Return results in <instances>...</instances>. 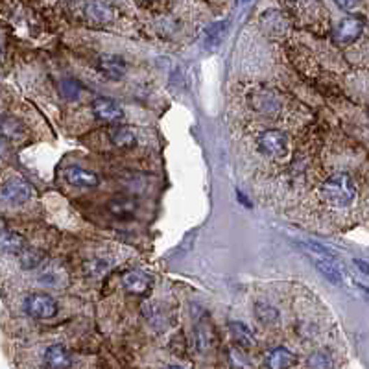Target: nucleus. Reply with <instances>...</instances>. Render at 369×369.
Masks as SVG:
<instances>
[{"mask_svg":"<svg viewBox=\"0 0 369 369\" xmlns=\"http://www.w3.org/2000/svg\"><path fill=\"white\" fill-rule=\"evenodd\" d=\"M21 133H22V126L19 120L10 117L0 118V135H2V137L17 138Z\"/></svg>","mask_w":369,"mask_h":369,"instance_id":"f3484780","label":"nucleus"},{"mask_svg":"<svg viewBox=\"0 0 369 369\" xmlns=\"http://www.w3.org/2000/svg\"><path fill=\"white\" fill-rule=\"evenodd\" d=\"M80 91H82V87H80V83H76L74 80H67V82L62 83V92L65 98H71V100L72 98H78Z\"/></svg>","mask_w":369,"mask_h":369,"instance_id":"4be33fe9","label":"nucleus"},{"mask_svg":"<svg viewBox=\"0 0 369 369\" xmlns=\"http://www.w3.org/2000/svg\"><path fill=\"white\" fill-rule=\"evenodd\" d=\"M152 282H154L152 275H148L146 272H140V270L128 272L122 277L124 290L129 294H137V296L148 294L150 288H152Z\"/></svg>","mask_w":369,"mask_h":369,"instance_id":"423d86ee","label":"nucleus"},{"mask_svg":"<svg viewBox=\"0 0 369 369\" xmlns=\"http://www.w3.org/2000/svg\"><path fill=\"white\" fill-rule=\"evenodd\" d=\"M98 68L103 76L109 80H120L126 74V62L120 56H113V54H106L100 57Z\"/></svg>","mask_w":369,"mask_h":369,"instance_id":"9b49d317","label":"nucleus"},{"mask_svg":"<svg viewBox=\"0 0 369 369\" xmlns=\"http://www.w3.org/2000/svg\"><path fill=\"white\" fill-rule=\"evenodd\" d=\"M109 138L118 148H131L137 143V131L129 126H115L109 129Z\"/></svg>","mask_w":369,"mask_h":369,"instance_id":"4468645a","label":"nucleus"},{"mask_svg":"<svg viewBox=\"0 0 369 369\" xmlns=\"http://www.w3.org/2000/svg\"><path fill=\"white\" fill-rule=\"evenodd\" d=\"M229 328L233 338H235V342L240 345V347H253V345H255V336H253L249 327H246L244 323L231 321Z\"/></svg>","mask_w":369,"mask_h":369,"instance_id":"dca6fc26","label":"nucleus"},{"mask_svg":"<svg viewBox=\"0 0 369 369\" xmlns=\"http://www.w3.org/2000/svg\"><path fill=\"white\" fill-rule=\"evenodd\" d=\"M28 316L36 319H50L57 314V303L48 294H31L24 301Z\"/></svg>","mask_w":369,"mask_h":369,"instance_id":"f03ea898","label":"nucleus"},{"mask_svg":"<svg viewBox=\"0 0 369 369\" xmlns=\"http://www.w3.org/2000/svg\"><path fill=\"white\" fill-rule=\"evenodd\" d=\"M45 366L48 369H68L72 366L71 354L63 345H50L45 351Z\"/></svg>","mask_w":369,"mask_h":369,"instance_id":"f8f14e48","label":"nucleus"},{"mask_svg":"<svg viewBox=\"0 0 369 369\" xmlns=\"http://www.w3.org/2000/svg\"><path fill=\"white\" fill-rule=\"evenodd\" d=\"M296 364V354L290 353L287 347H275L266 356L268 369H288Z\"/></svg>","mask_w":369,"mask_h":369,"instance_id":"ddd939ff","label":"nucleus"},{"mask_svg":"<svg viewBox=\"0 0 369 369\" xmlns=\"http://www.w3.org/2000/svg\"><path fill=\"white\" fill-rule=\"evenodd\" d=\"M316 268H318L321 275L327 281L334 282V284H342L344 282V275L342 270L338 268V264L334 262V259H316Z\"/></svg>","mask_w":369,"mask_h":369,"instance_id":"2eb2a0df","label":"nucleus"},{"mask_svg":"<svg viewBox=\"0 0 369 369\" xmlns=\"http://www.w3.org/2000/svg\"><path fill=\"white\" fill-rule=\"evenodd\" d=\"M26 249L24 236L15 233V231L6 229L4 226H0V252L11 253V255H21Z\"/></svg>","mask_w":369,"mask_h":369,"instance_id":"9d476101","label":"nucleus"},{"mask_svg":"<svg viewBox=\"0 0 369 369\" xmlns=\"http://www.w3.org/2000/svg\"><path fill=\"white\" fill-rule=\"evenodd\" d=\"M0 198L11 205H21L31 198V187L21 178H13L0 187Z\"/></svg>","mask_w":369,"mask_h":369,"instance_id":"7ed1b4c3","label":"nucleus"},{"mask_svg":"<svg viewBox=\"0 0 369 369\" xmlns=\"http://www.w3.org/2000/svg\"><path fill=\"white\" fill-rule=\"evenodd\" d=\"M39 261H41V255L39 253H36L34 249H28L26 247L24 252L21 253V262H22V268H34L39 264Z\"/></svg>","mask_w":369,"mask_h":369,"instance_id":"aec40b11","label":"nucleus"},{"mask_svg":"<svg viewBox=\"0 0 369 369\" xmlns=\"http://www.w3.org/2000/svg\"><path fill=\"white\" fill-rule=\"evenodd\" d=\"M362 30H364V22L360 21V19H345L334 30V41L338 43V45H349V43L359 39Z\"/></svg>","mask_w":369,"mask_h":369,"instance_id":"0eeeda50","label":"nucleus"},{"mask_svg":"<svg viewBox=\"0 0 369 369\" xmlns=\"http://www.w3.org/2000/svg\"><path fill=\"white\" fill-rule=\"evenodd\" d=\"M65 180L72 187H78V189H94L100 183L94 172H89V170L80 168V166H68L65 170Z\"/></svg>","mask_w":369,"mask_h":369,"instance_id":"6e6552de","label":"nucleus"},{"mask_svg":"<svg viewBox=\"0 0 369 369\" xmlns=\"http://www.w3.org/2000/svg\"><path fill=\"white\" fill-rule=\"evenodd\" d=\"M168 369H183V368H178V366H172V368H168Z\"/></svg>","mask_w":369,"mask_h":369,"instance_id":"5701e85b","label":"nucleus"},{"mask_svg":"<svg viewBox=\"0 0 369 369\" xmlns=\"http://www.w3.org/2000/svg\"><path fill=\"white\" fill-rule=\"evenodd\" d=\"M92 113H94L96 118L109 124L120 122L124 117L120 106L117 102H113L111 98H96L94 103H92Z\"/></svg>","mask_w":369,"mask_h":369,"instance_id":"39448f33","label":"nucleus"},{"mask_svg":"<svg viewBox=\"0 0 369 369\" xmlns=\"http://www.w3.org/2000/svg\"><path fill=\"white\" fill-rule=\"evenodd\" d=\"M256 318L261 319L262 323H273L277 319V310L272 308L270 305H264V303H259L255 308Z\"/></svg>","mask_w":369,"mask_h":369,"instance_id":"6ab92c4d","label":"nucleus"},{"mask_svg":"<svg viewBox=\"0 0 369 369\" xmlns=\"http://www.w3.org/2000/svg\"><path fill=\"white\" fill-rule=\"evenodd\" d=\"M83 270L89 277H100L108 272V262L100 261V259H92L83 264Z\"/></svg>","mask_w":369,"mask_h":369,"instance_id":"a211bd4d","label":"nucleus"},{"mask_svg":"<svg viewBox=\"0 0 369 369\" xmlns=\"http://www.w3.org/2000/svg\"><path fill=\"white\" fill-rule=\"evenodd\" d=\"M308 366H310V369H328L331 360L325 353H316L308 359Z\"/></svg>","mask_w":369,"mask_h":369,"instance_id":"412c9836","label":"nucleus"},{"mask_svg":"<svg viewBox=\"0 0 369 369\" xmlns=\"http://www.w3.org/2000/svg\"><path fill=\"white\" fill-rule=\"evenodd\" d=\"M113 6L108 2H91L85 4V17L94 26H106L113 21Z\"/></svg>","mask_w":369,"mask_h":369,"instance_id":"1a4fd4ad","label":"nucleus"},{"mask_svg":"<svg viewBox=\"0 0 369 369\" xmlns=\"http://www.w3.org/2000/svg\"><path fill=\"white\" fill-rule=\"evenodd\" d=\"M319 196L327 205L334 209H345L356 200V184L347 174H336L328 178L319 189Z\"/></svg>","mask_w":369,"mask_h":369,"instance_id":"f257e3e1","label":"nucleus"},{"mask_svg":"<svg viewBox=\"0 0 369 369\" xmlns=\"http://www.w3.org/2000/svg\"><path fill=\"white\" fill-rule=\"evenodd\" d=\"M259 148L268 155V157H282L288 150V138L282 131L277 129H268L259 137Z\"/></svg>","mask_w":369,"mask_h":369,"instance_id":"20e7f679","label":"nucleus"}]
</instances>
